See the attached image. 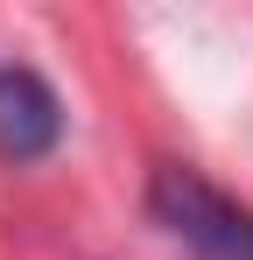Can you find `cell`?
I'll use <instances>...</instances> for the list:
<instances>
[{"instance_id": "cell-1", "label": "cell", "mask_w": 253, "mask_h": 260, "mask_svg": "<svg viewBox=\"0 0 253 260\" xmlns=\"http://www.w3.org/2000/svg\"><path fill=\"white\" fill-rule=\"evenodd\" d=\"M148 204H155V225L190 260H253V211L232 204L197 169H162L155 190H148Z\"/></svg>"}, {"instance_id": "cell-2", "label": "cell", "mask_w": 253, "mask_h": 260, "mask_svg": "<svg viewBox=\"0 0 253 260\" xmlns=\"http://www.w3.org/2000/svg\"><path fill=\"white\" fill-rule=\"evenodd\" d=\"M56 141H64V99L49 91V78L28 63H0V155L42 162Z\"/></svg>"}]
</instances>
